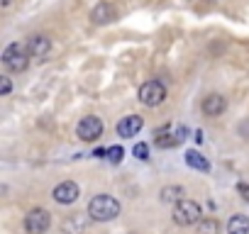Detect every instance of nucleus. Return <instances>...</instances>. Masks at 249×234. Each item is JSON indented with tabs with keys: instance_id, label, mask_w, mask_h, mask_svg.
Masks as SVG:
<instances>
[{
	"instance_id": "obj_12",
	"label": "nucleus",
	"mask_w": 249,
	"mask_h": 234,
	"mask_svg": "<svg viewBox=\"0 0 249 234\" xmlns=\"http://www.w3.org/2000/svg\"><path fill=\"white\" fill-rule=\"evenodd\" d=\"M186 164L191 166V168H196V171H210V164H208V159L200 154V151H196V149H188L186 151Z\"/></svg>"
},
{
	"instance_id": "obj_7",
	"label": "nucleus",
	"mask_w": 249,
	"mask_h": 234,
	"mask_svg": "<svg viewBox=\"0 0 249 234\" xmlns=\"http://www.w3.org/2000/svg\"><path fill=\"white\" fill-rule=\"evenodd\" d=\"M144 127V120L140 115H127V117H122V120L117 122V127H115V132L120 134V137H124V139H130V137H137V132Z\"/></svg>"
},
{
	"instance_id": "obj_10",
	"label": "nucleus",
	"mask_w": 249,
	"mask_h": 234,
	"mask_svg": "<svg viewBox=\"0 0 249 234\" xmlns=\"http://www.w3.org/2000/svg\"><path fill=\"white\" fill-rule=\"evenodd\" d=\"M49 49H52V42H49L44 34H35V37H30V42H27V51H30V56H35V59H44V56L49 54Z\"/></svg>"
},
{
	"instance_id": "obj_2",
	"label": "nucleus",
	"mask_w": 249,
	"mask_h": 234,
	"mask_svg": "<svg viewBox=\"0 0 249 234\" xmlns=\"http://www.w3.org/2000/svg\"><path fill=\"white\" fill-rule=\"evenodd\" d=\"M3 66L8 71H15V73L25 71L30 66V51H27V47H22L18 42H13L10 47H5V51H3Z\"/></svg>"
},
{
	"instance_id": "obj_16",
	"label": "nucleus",
	"mask_w": 249,
	"mask_h": 234,
	"mask_svg": "<svg viewBox=\"0 0 249 234\" xmlns=\"http://www.w3.org/2000/svg\"><path fill=\"white\" fill-rule=\"evenodd\" d=\"M122 156H124V149H122V147H110V149H107V161H110V164H120Z\"/></svg>"
},
{
	"instance_id": "obj_4",
	"label": "nucleus",
	"mask_w": 249,
	"mask_h": 234,
	"mask_svg": "<svg viewBox=\"0 0 249 234\" xmlns=\"http://www.w3.org/2000/svg\"><path fill=\"white\" fill-rule=\"evenodd\" d=\"M49 227H52V215H49V210L35 207V210L27 212V217H25V232H27V234H44Z\"/></svg>"
},
{
	"instance_id": "obj_3",
	"label": "nucleus",
	"mask_w": 249,
	"mask_h": 234,
	"mask_svg": "<svg viewBox=\"0 0 249 234\" xmlns=\"http://www.w3.org/2000/svg\"><path fill=\"white\" fill-rule=\"evenodd\" d=\"M203 210H200V205L196 202V200H181V202H176V207H174V222L176 224H181V227H191V224H198L203 217Z\"/></svg>"
},
{
	"instance_id": "obj_15",
	"label": "nucleus",
	"mask_w": 249,
	"mask_h": 234,
	"mask_svg": "<svg viewBox=\"0 0 249 234\" xmlns=\"http://www.w3.org/2000/svg\"><path fill=\"white\" fill-rule=\"evenodd\" d=\"M220 232V224L215 217H205L198 222V234H217Z\"/></svg>"
},
{
	"instance_id": "obj_9",
	"label": "nucleus",
	"mask_w": 249,
	"mask_h": 234,
	"mask_svg": "<svg viewBox=\"0 0 249 234\" xmlns=\"http://www.w3.org/2000/svg\"><path fill=\"white\" fill-rule=\"evenodd\" d=\"M225 107H227V102H225V98L217 95V93H210V95L203 98V112H205L208 117H220V115L225 112Z\"/></svg>"
},
{
	"instance_id": "obj_17",
	"label": "nucleus",
	"mask_w": 249,
	"mask_h": 234,
	"mask_svg": "<svg viewBox=\"0 0 249 234\" xmlns=\"http://www.w3.org/2000/svg\"><path fill=\"white\" fill-rule=\"evenodd\" d=\"M132 154H135L137 159H142V161H147V159H149V147H147L144 142H140V144H135V149H132Z\"/></svg>"
},
{
	"instance_id": "obj_19",
	"label": "nucleus",
	"mask_w": 249,
	"mask_h": 234,
	"mask_svg": "<svg viewBox=\"0 0 249 234\" xmlns=\"http://www.w3.org/2000/svg\"><path fill=\"white\" fill-rule=\"evenodd\" d=\"M10 88H13V85H10V78H3V81H0V93H3V95H8Z\"/></svg>"
},
{
	"instance_id": "obj_14",
	"label": "nucleus",
	"mask_w": 249,
	"mask_h": 234,
	"mask_svg": "<svg viewBox=\"0 0 249 234\" xmlns=\"http://www.w3.org/2000/svg\"><path fill=\"white\" fill-rule=\"evenodd\" d=\"M181 195H183V188H181V185H166V188L161 190V200H164V202H174V205H176V202L183 200Z\"/></svg>"
},
{
	"instance_id": "obj_6",
	"label": "nucleus",
	"mask_w": 249,
	"mask_h": 234,
	"mask_svg": "<svg viewBox=\"0 0 249 234\" xmlns=\"http://www.w3.org/2000/svg\"><path fill=\"white\" fill-rule=\"evenodd\" d=\"M76 134H78L83 142H95V139H100V134H103V120H100V117H95V115L83 117V120L78 122V127H76Z\"/></svg>"
},
{
	"instance_id": "obj_1",
	"label": "nucleus",
	"mask_w": 249,
	"mask_h": 234,
	"mask_svg": "<svg viewBox=\"0 0 249 234\" xmlns=\"http://www.w3.org/2000/svg\"><path fill=\"white\" fill-rule=\"evenodd\" d=\"M120 202L112 198V195H95L90 202H88V215L90 219H98V222H110L120 215Z\"/></svg>"
},
{
	"instance_id": "obj_5",
	"label": "nucleus",
	"mask_w": 249,
	"mask_h": 234,
	"mask_svg": "<svg viewBox=\"0 0 249 234\" xmlns=\"http://www.w3.org/2000/svg\"><path fill=\"white\" fill-rule=\"evenodd\" d=\"M166 100V88L161 81H147L142 88H140V102L147 105V107H157Z\"/></svg>"
},
{
	"instance_id": "obj_18",
	"label": "nucleus",
	"mask_w": 249,
	"mask_h": 234,
	"mask_svg": "<svg viewBox=\"0 0 249 234\" xmlns=\"http://www.w3.org/2000/svg\"><path fill=\"white\" fill-rule=\"evenodd\" d=\"M237 193H239V195L249 202V185H247V183H237Z\"/></svg>"
},
{
	"instance_id": "obj_8",
	"label": "nucleus",
	"mask_w": 249,
	"mask_h": 234,
	"mask_svg": "<svg viewBox=\"0 0 249 234\" xmlns=\"http://www.w3.org/2000/svg\"><path fill=\"white\" fill-rule=\"evenodd\" d=\"M54 200L56 202H61V205H71V202H76L78 200V195H81V188L73 183V181H64V183H59L56 188H54Z\"/></svg>"
},
{
	"instance_id": "obj_11",
	"label": "nucleus",
	"mask_w": 249,
	"mask_h": 234,
	"mask_svg": "<svg viewBox=\"0 0 249 234\" xmlns=\"http://www.w3.org/2000/svg\"><path fill=\"white\" fill-rule=\"evenodd\" d=\"M90 20H93L95 25H107V22L115 20V8L103 0V3H98V5L90 10Z\"/></svg>"
},
{
	"instance_id": "obj_20",
	"label": "nucleus",
	"mask_w": 249,
	"mask_h": 234,
	"mask_svg": "<svg viewBox=\"0 0 249 234\" xmlns=\"http://www.w3.org/2000/svg\"><path fill=\"white\" fill-rule=\"evenodd\" d=\"M105 154H107V149H95V151H93V156H98V159L105 156Z\"/></svg>"
},
{
	"instance_id": "obj_13",
	"label": "nucleus",
	"mask_w": 249,
	"mask_h": 234,
	"mask_svg": "<svg viewBox=\"0 0 249 234\" xmlns=\"http://www.w3.org/2000/svg\"><path fill=\"white\" fill-rule=\"evenodd\" d=\"M227 234H249V217L247 215H234L227 222Z\"/></svg>"
}]
</instances>
